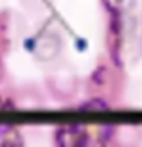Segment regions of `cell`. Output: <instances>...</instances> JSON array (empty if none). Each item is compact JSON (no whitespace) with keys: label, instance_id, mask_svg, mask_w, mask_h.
Segmentation results:
<instances>
[{"label":"cell","instance_id":"obj_1","mask_svg":"<svg viewBox=\"0 0 142 147\" xmlns=\"http://www.w3.org/2000/svg\"><path fill=\"white\" fill-rule=\"evenodd\" d=\"M25 31L22 16L13 9H0V56L7 57L14 49L18 41L22 40Z\"/></svg>","mask_w":142,"mask_h":147},{"label":"cell","instance_id":"obj_2","mask_svg":"<svg viewBox=\"0 0 142 147\" xmlns=\"http://www.w3.org/2000/svg\"><path fill=\"white\" fill-rule=\"evenodd\" d=\"M22 144H24V138L20 135V129L11 124L0 122V147H13Z\"/></svg>","mask_w":142,"mask_h":147},{"label":"cell","instance_id":"obj_3","mask_svg":"<svg viewBox=\"0 0 142 147\" xmlns=\"http://www.w3.org/2000/svg\"><path fill=\"white\" fill-rule=\"evenodd\" d=\"M5 57L0 56V84H4L7 81V68H5V63H4Z\"/></svg>","mask_w":142,"mask_h":147}]
</instances>
